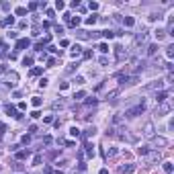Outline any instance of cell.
Returning a JSON list of instances; mask_svg holds the SVG:
<instances>
[{
    "instance_id": "cell-23",
    "label": "cell",
    "mask_w": 174,
    "mask_h": 174,
    "mask_svg": "<svg viewBox=\"0 0 174 174\" xmlns=\"http://www.w3.org/2000/svg\"><path fill=\"white\" fill-rule=\"evenodd\" d=\"M29 156V152H16V160H25Z\"/></svg>"
},
{
    "instance_id": "cell-38",
    "label": "cell",
    "mask_w": 174,
    "mask_h": 174,
    "mask_svg": "<svg viewBox=\"0 0 174 174\" xmlns=\"http://www.w3.org/2000/svg\"><path fill=\"white\" fill-rule=\"evenodd\" d=\"M43 143H45V145H49V143H51V135H45V137H43Z\"/></svg>"
},
{
    "instance_id": "cell-28",
    "label": "cell",
    "mask_w": 174,
    "mask_h": 174,
    "mask_svg": "<svg viewBox=\"0 0 174 174\" xmlns=\"http://www.w3.org/2000/svg\"><path fill=\"white\" fill-rule=\"evenodd\" d=\"M41 72H43V68H33V70H31V76H39Z\"/></svg>"
},
{
    "instance_id": "cell-34",
    "label": "cell",
    "mask_w": 174,
    "mask_h": 174,
    "mask_svg": "<svg viewBox=\"0 0 174 174\" xmlns=\"http://www.w3.org/2000/svg\"><path fill=\"white\" fill-rule=\"evenodd\" d=\"M86 154H88V156H90V158L94 156V150H92V145H86Z\"/></svg>"
},
{
    "instance_id": "cell-7",
    "label": "cell",
    "mask_w": 174,
    "mask_h": 174,
    "mask_svg": "<svg viewBox=\"0 0 174 174\" xmlns=\"http://www.w3.org/2000/svg\"><path fill=\"white\" fill-rule=\"evenodd\" d=\"M160 160V152H150V154H148V162H158Z\"/></svg>"
},
{
    "instance_id": "cell-3",
    "label": "cell",
    "mask_w": 174,
    "mask_h": 174,
    "mask_svg": "<svg viewBox=\"0 0 174 174\" xmlns=\"http://www.w3.org/2000/svg\"><path fill=\"white\" fill-rule=\"evenodd\" d=\"M4 111H6L8 115H12V117H16V119H21V117H23L21 113H16V109L12 107V104H4Z\"/></svg>"
},
{
    "instance_id": "cell-16",
    "label": "cell",
    "mask_w": 174,
    "mask_h": 174,
    "mask_svg": "<svg viewBox=\"0 0 174 174\" xmlns=\"http://www.w3.org/2000/svg\"><path fill=\"white\" fill-rule=\"evenodd\" d=\"M68 25H70V27H78V25H80V16H76V19H74V16H70Z\"/></svg>"
},
{
    "instance_id": "cell-40",
    "label": "cell",
    "mask_w": 174,
    "mask_h": 174,
    "mask_svg": "<svg viewBox=\"0 0 174 174\" xmlns=\"http://www.w3.org/2000/svg\"><path fill=\"white\" fill-rule=\"evenodd\" d=\"M88 6H90V10H96V8H98V2H90Z\"/></svg>"
},
{
    "instance_id": "cell-30",
    "label": "cell",
    "mask_w": 174,
    "mask_h": 174,
    "mask_svg": "<svg viewBox=\"0 0 174 174\" xmlns=\"http://www.w3.org/2000/svg\"><path fill=\"white\" fill-rule=\"evenodd\" d=\"M70 133L74 135V137H80V129H76V127H72V129H70Z\"/></svg>"
},
{
    "instance_id": "cell-25",
    "label": "cell",
    "mask_w": 174,
    "mask_h": 174,
    "mask_svg": "<svg viewBox=\"0 0 174 174\" xmlns=\"http://www.w3.org/2000/svg\"><path fill=\"white\" fill-rule=\"evenodd\" d=\"M16 15H19V16H25V15H27V8H25V6H19V8H16Z\"/></svg>"
},
{
    "instance_id": "cell-19",
    "label": "cell",
    "mask_w": 174,
    "mask_h": 174,
    "mask_svg": "<svg viewBox=\"0 0 174 174\" xmlns=\"http://www.w3.org/2000/svg\"><path fill=\"white\" fill-rule=\"evenodd\" d=\"M166 56H168V59H172V57H174V45L166 47Z\"/></svg>"
},
{
    "instance_id": "cell-4",
    "label": "cell",
    "mask_w": 174,
    "mask_h": 174,
    "mask_svg": "<svg viewBox=\"0 0 174 174\" xmlns=\"http://www.w3.org/2000/svg\"><path fill=\"white\" fill-rule=\"evenodd\" d=\"M133 170H135L133 164H123V166H119V172L121 174H131Z\"/></svg>"
},
{
    "instance_id": "cell-21",
    "label": "cell",
    "mask_w": 174,
    "mask_h": 174,
    "mask_svg": "<svg viewBox=\"0 0 174 174\" xmlns=\"http://www.w3.org/2000/svg\"><path fill=\"white\" fill-rule=\"evenodd\" d=\"M156 37H158V41L164 39V37H166V31H164V29H158V31H156Z\"/></svg>"
},
{
    "instance_id": "cell-18",
    "label": "cell",
    "mask_w": 174,
    "mask_h": 174,
    "mask_svg": "<svg viewBox=\"0 0 174 174\" xmlns=\"http://www.w3.org/2000/svg\"><path fill=\"white\" fill-rule=\"evenodd\" d=\"M76 35L80 39H90V33H86V31H76Z\"/></svg>"
},
{
    "instance_id": "cell-33",
    "label": "cell",
    "mask_w": 174,
    "mask_h": 174,
    "mask_svg": "<svg viewBox=\"0 0 174 174\" xmlns=\"http://www.w3.org/2000/svg\"><path fill=\"white\" fill-rule=\"evenodd\" d=\"M113 35H115L113 31H103V37H107V39H113Z\"/></svg>"
},
{
    "instance_id": "cell-43",
    "label": "cell",
    "mask_w": 174,
    "mask_h": 174,
    "mask_svg": "<svg viewBox=\"0 0 174 174\" xmlns=\"http://www.w3.org/2000/svg\"><path fill=\"white\" fill-rule=\"evenodd\" d=\"M86 104H96V98H94V96H92V98H88Z\"/></svg>"
},
{
    "instance_id": "cell-42",
    "label": "cell",
    "mask_w": 174,
    "mask_h": 174,
    "mask_svg": "<svg viewBox=\"0 0 174 174\" xmlns=\"http://www.w3.org/2000/svg\"><path fill=\"white\" fill-rule=\"evenodd\" d=\"M39 6V4H37V2H31V4H29V10H35V8Z\"/></svg>"
},
{
    "instance_id": "cell-44",
    "label": "cell",
    "mask_w": 174,
    "mask_h": 174,
    "mask_svg": "<svg viewBox=\"0 0 174 174\" xmlns=\"http://www.w3.org/2000/svg\"><path fill=\"white\" fill-rule=\"evenodd\" d=\"M4 131H6V125H4V123H0V133H4Z\"/></svg>"
},
{
    "instance_id": "cell-8",
    "label": "cell",
    "mask_w": 174,
    "mask_h": 174,
    "mask_svg": "<svg viewBox=\"0 0 174 174\" xmlns=\"http://www.w3.org/2000/svg\"><path fill=\"white\" fill-rule=\"evenodd\" d=\"M158 113H162V115L170 113V104H166V103H160V107H158Z\"/></svg>"
},
{
    "instance_id": "cell-11",
    "label": "cell",
    "mask_w": 174,
    "mask_h": 174,
    "mask_svg": "<svg viewBox=\"0 0 174 174\" xmlns=\"http://www.w3.org/2000/svg\"><path fill=\"white\" fill-rule=\"evenodd\" d=\"M168 98V92H164V90H162V92H158V94H156V100H158V103H164V100H166Z\"/></svg>"
},
{
    "instance_id": "cell-26",
    "label": "cell",
    "mask_w": 174,
    "mask_h": 174,
    "mask_svg": "<svg viewBox=\"0 0 174 174\" xmlns=\"http://www.w3.org/2000/svg\"><path fill=\"white\" fill-rule=\"evenodd\" d=\"M84 96H86V92H84V90H80V92H76V94H74V98H76V100H80V98H84Z\"/></svg>"
},
{
    "instance_id": "cell-10",
    "label": "cell",
    "mask_w": 174,
    "mask_h": 174,
    "mask_svg": "<svg viewBox=\"0 0 174 174\" xmlns=\"http://www.w3.org/2000/svg\"><path fill=\"white\" fill-rule=\"evenodd\" d=\"M123 25H125V27H133L135 19H133V16H125V19H123Z\"/></svg>"
},
{
    "instance_id": "cell-13",
    "label": "cell",
    "mask_w": 174,
    "mask_h": 174,
    "mask_svg": "<svg viewBox=\"0 0 174 174\" xmlns=\"http://www.w3.org/2000/svg\"><path fill=\"white\" fill-rule=\"evenodd\" d=\"M2 27H8V25H15V16H6V19H4V21H2Z\"/></svg>"
},
{
    "instance_id": "cell-45",
    "label": "cell",
    "mask_w": 174,
    "mask_h": 174,
    "mask_svg": "<svg viewBox=\"0 0 174 174\" xmlns=\"http://www.w3.org/2000/svg\"><path fill=\"white\" fill-rule=\"evenodd\" d=\"M100 174H109V172H107V168H103V170H100Z\"/></svg>"
},
{
    "instance_id": "cell-41",
    "label": "cell",
    "mask_w": 174,
    "mask_h": 174,
    "mask_svg": "<svg viewBox=\"0 0 174 174\" xmlns=\"http://www.w3.org/2000/svg\"><path fill=\"white\" fill-rule=\"evenodd\" d=\"M74 82H76V84H84V78H82V76H76V80H74Z\"/></svg>"
},
{
    "instance_id": "cell-32",
    "label": "cell",
    "mask_w": 174,
    "mask_h": 174,
    "mask_svg": "<svg viewBox=\"0 0 174 174\" xmlns=\"http://www.w3.org/2000/svg\"><path fill=\"white\" fill-rule=\"evenodd\" d=\"M56 8H57V10H63V8H66V4H63L62 0H57V2H56Z\"/></svg>"
},
{
    "instance_id": "cell-6",
    "label": "cell",
    "mask_w": 174,
    "mask_h": 174,
    "mask_svg": "<svg viewBox=\"0 0 174 174\" xmlns=\"http://www.w3.org/2000/svg\"><path fill=\"white\" fill-rule=\"evenodd\" d=\"M29 45H31V41H29V39H19V41H16V49H27Z\"/></svg>"
},
{
    "instance_id": "cell-14",
    "label": "cell",
    "mask_w": 174,
    "mask_h": 174,
    "mask_svg": "<svg viewBox=\"0 0 174 174\" xmlns=\"http://www.w3.org/2000/svg\"><path fill=\"white\" fill-rule=\"evenodd\" d=\"M162 84L164 82H152V84H148V90H158V88H162Z\"/></svg>"
},
{
    "instance_id": "cell-39",
    "label": "cell",
    "mask_w": 174,
    "mask_h": 174,
    "mask_svg": "<svg viewBox=\"0 0 174 174\" xmlns=\"http://www.w3.org/2000/svg\"><path fill=\"white\" fill-rule=\"evenodd\" d=\"M21 141H23V143H25V145H27V143L31 141V137H29V135H23V139H21Z\"/></svg>"
},
{
    "instance_id": "cell-35",
    "label": "cell",
    "mask_w": 174,
    "mask_h": 174,
    "mask_svg": "<svg viewBox=\"0 0 174 174\" xmlns=\"http://www.w3.org/2000/svg\"><path fill=\"white\" fill-rule=\"evenodd\" d=\"M23 63H25V66H33V57H25Z\"/></svg>"
},
{
    "instance_id": "cell-24",
    "label": "cell",
    "mask_w": 174,
    "mask_h": 174,
    "mask_svg": "<svg viewBox=\"0 0 174 174\" xmlns=\"http://www.w3.org/2000/svg\"><path fill=\"white\" fill-rule=\"evenodd\" d=\"M104 156H107V158H115V156H117V150H115V148H111V150L107 152Z\"/></svg>"
},
{
    "instance_id": "cell-2",
    "label": "cell",
    "mask_w": 174,
    "mask_h": 174,
    "mask_svg": "<svg viewBox=\"0 0 174 174\" xmlns=\"http://www.w3.org/2000/svg\"><path fill=\"white\" fill-rule=\"evenodd\" d=\"M115 57H117V62H123L127 57V49L123 47V45H117V47H115Z\"/></svg>"
},
{
    "instance_id": "cell-12",
    "label": "cell",
    "mask_w": 174,
    "mask_h": 174,
    "mask_svg": "<svg viewBox=\"0 0 174 174\" xmlns=\"http://www.w3.org/2000/svg\"><path fill=\"white\" fill-rule=\"evenodd\" d=\"M137 154H139V156H148V154H150V148H148V145H141V148H137Z\"/></svg>"
},
{
    "instance_id": "cell-29",
    "label": "cell",
    "mask_w": 174,
    "mask_h": 174,
    "mask_svg": "<svg viewBox=\"0 0 174 174\" xmlns=\"http://www.w3.org/2000/svg\"><path fill=\"white\" fill-rule=\"evenodd\" d=\"M98 49H100L103 53H107V51H109V45H107V43H100V45H98Z\"/></svg>"
},
{
    "instance_id": "cell-37",
    "label": "cell",
    "mask_w": 174,
    "mask_h": 174,
    "mask_svg": "<svg viewBox=\"0 0 174 174\" xmlns=\"http://www.w3.org/2000/svg\"><path fill=\"white\" fill-rule=\"evenodd\" d=\"M39 86H41V88L47 86V78H41V80H39Z\"/></svg>"
},
{
    "instance_id": "cell-1",
    "label": "cell",
    "mask_w": 174,
    "mask_h": 174,
    "mask_svg": "<svg viewBox=\"0 0 174 174\" xmlns=\"http://www.w3.org/2000/svg\"><path fill=\"white\" fill-rule=\"evenodd\" d=\"M143 111H145V104H143V100H141L137 107H133V109H127V111H125V117L133 119V117H137V115H141Z\"/></svg>"
},
{
    "instance_id": "cell-15",
    "label": "cell",
    "mask_w": 174,
    "mask_h": 174,
    "mask_svg": "<svg viewBox=\"0 0 174 174\" xmlns=\"http://www.w3.org/2000/svg\"><path fill=\"white\" fill-rule=\"evenodd\" d=\"M80 53H82V47H80V45H74V47H72V57H78Z\"/></svg>"
},
{
    "instance_id": "cell-5",
    "label": "cell",
    "mask_w": 174,
    "mask_h": 174,
    "mask_svg": "<svg viewBox=\"0 0 174 174\" xmlns=\"http://www.w3.org/2000/svg\"><path fill=\"white\" fill-rule=\"evenodd\" d=\"M143 135H145V137H154V125H152V123H145V127H143Z\"/></svg>"
},
{
    "instance_id": "cell-27",
    "label": "cell",
    "mask_w": 174,
    "mask_h": 174,
    "mask_svg": "<svg viewBox=\"0 0 174 174\" xmlns=\"http://www.w3.org/2000/svg\"><path fill=\"white\" fill-rule=\"evenodd\" d=\"M164 170H166L168 174L172 172V162H164Z\"/></svg>"
},
{
    "instance_id": "cell-36",
    "label": "cell",
    "mask_w": 174,
    "mask_h": 174,
    "mask_svg": "<svg viewBox=\"0 0 174 174\" xmlns=\"http://www.w3.org/2000/svg\"><path fill=\"white\" fill-rule=\"evenodd\" d=\"M33 104H35V107H39V104H41V98H39V96H33Z\"/></svg>"
},
{
    "instance_id": "cell-9",
    "label": "cell",
    "mask_w": 174,
    "mask_h": 174,
    "mask_svg": "<svg viewBox=\"0 0 174 174\" xmlns=\"http://www.w3.org/2000/svg\"><path fill=\"white\" fill-rule=\"evenodd\" d=\"M152 139H154L156 145H168V139H166V137H152Z\"/></svg>"
},
{
    "instance_id": "cell-20",
    "label": "cell",
    "mask_w": 174,
    "mask_h": 174,
    "mask_svg": "<svg viewBox=\"0 0 174 174\" xmlns=\"http://www.w3.org/2000/svg\"><path fill=\"white\" fill-rule=\"evenodd\" d=\"M156 51H158V45H150L148 47V56H156Z\"/></svg>"
},
{
    "instance_id": "cell-31",
    "label": "cell",
    "mask_w": 174,
    "mask_h": 174,
    "mask_svg": "<svg viewBox=\"0 0 174 174\" xmlns=\"http://www.w3.org/2000/svg\"><path fill=\"white\" fill-rule=\"evenodd\" d=\"M56 63H57V59H56V57H51V59H47V68H53Z\"/></svg>"
},
{
    "instance_id": "cell-17",
    "label": "cell",
    "mask_w": 174,
    "mask_h": 174,
    "mask_svg": "<svg viewBox=\"0 0 174 174\" xmlns=\"http://www.w3.org/2000/svg\"><path fill=\"white\" fill-rule=\"evenodd\" d=\"M94 133H96V129H94V127H88V129H86V133H84V139H88V137H92Z\"/></svg>"
},
{
    "instance_id": "cell-22",
    "label": "cell",
    "mask_w": 174,
    "mask_h": 174,
    "mask_svg": "<svg viewBox=\"0 0 174 174\" xmlns=\"http://www.w3.org/2000/svg\"><path fill=\"white\" fill-rule=\"evenodd\" d=\"M96 21H98V16H96V15H92V16H88V19H86V25H94Z\"/></svg>"
}]
</instances>
